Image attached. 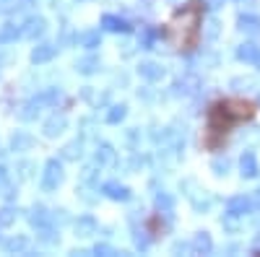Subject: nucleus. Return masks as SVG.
Segmentation results:
<instances>
[{"instance_id":"nucleus-1","label":"nucleus","mask_w":260,"mask_h":257,"mask_svg":"<svg viewBox=\"0 0 260 257\" xmlns=\"http://www.w3.org/2000/svg\"><path fill=\"white\" fill-rule=\"evenodd\" d=\"M257 117V104L245 96H224L208 104L206 125L201 133V145L208 154H219L226 148L232 133L240 125L252 122Z\"/></svg>"},{"instance_id":"nucleus-2","label":"nucleus","mask_w":260,"mask_h":257,"mask_svg":"<svg viewBox=\"0 0 260 257\" xmlns=\"http://www.w3.org/2000/svg\"><path fill=\"white\" fill-rule=\"evenodd\" d=\"M206 18V3L203 0H187L185 6H180L175 13L167 18V24L161 29L167 45L180 52V55H190L198 50L201 45V26Z\"/></svg>"}]
</instances>
